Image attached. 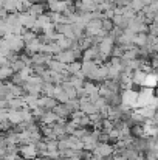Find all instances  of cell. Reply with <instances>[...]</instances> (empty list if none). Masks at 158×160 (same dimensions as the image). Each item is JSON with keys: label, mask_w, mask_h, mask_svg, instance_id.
<instances>
[{"label": "cell", "mask_w": 158, "mask_h": 160, "mask_svg": "<svg viewBox=\"0 0 158 160\" xmlns=\"http://www.w3.org/2000/svg\"><path fill=\"white\" fill-rule=\"evenodd\" d=\"M119 97H121V103L124 104H129L132 109L136 107V98H138V90L135 89H122L119 92Z\"/></svg>", "instance_id": "1"}, {"label": "cell", "mask_w": 158, "mask_h": 160, "mask_svg": "<svg viewBox=\"0 0 158 160\" xmlns=\"http://www.w3.org/2000/svg\"><path fill=\"white\" fill-rule=\"evenodd\" d=\"M113 151H115L113 149V145H110L108 142H105V143L98 142L96 148L92 152H93V156H98V157H110L113 154Z\"/></svg>", "instance_id": "2"}, {"label": "cell", "mask_w": 158, "mask_h": 160, "mask_svg": "<svg viewBox=\"0 0 158 160\" xmlns=\"http://www.w3.org/2000/svg\"><path fill=\"white\" fill-rule=\"evenodd\" d=\"M113 45H115V39L112 38V36H105L101 39V42L98 44V48H99V53L107 56V58H110V52H112V48H113Z\"/></svg>", "instance_id": "3"}, {"label": "cell", "mask_w": 158, "mask_h": 160, "mask_svg": "<svg viewBox=\"0 0 158 160\" xmlns=\"http://www.w3.org/2000/svg\"><path fill=\"white\" fill-rule=\"evenodd\" d=\"M19 154L25 159H34L37 156V149L34 143H26V145H20L19 146Z\"/></svg>", "instance_id": "4"}, {"label": "cell", "mask_w": 158, "mask_h": 160, "mask_svg": "<svg viewBox=\"0 0 158 160\" xmlns=\"http://www.w3.org/2000/svg\"><path fill=\"white\" fill-rule=\"evenodd\" d=\"M53 58L57 59V61L62 62V64H70V62L76 61V59H74V53H73L71 48H68V50H60L59 53H56Z\"/></svg>", "instance_id": "5"}, {"label": "cell", "mask_w": 158, "mask_h": 160, "mask_svg": "<svg viewBox=\"0 0 158 160\" xmlns=\"http://www.w3.org/2000/svg\"><path fill=\"white\" fill-rule=\"evenodd\" d=\"M34 22H36V17L34 16L28 14L26 11L25 12H19V23L22 27H25L26 30H31L34 27Z\"/></svg>", "instance_id": "6"}, {"label": "cell", "mask_w": 158, "mask_h": 160, "mask_svg": "<svg viewBox=\"0 0 158 160\" xmlns=\"http://www.w3.org/2000/svg\"><path fill=\"white\" fill-rule=\"evenodd\" d=\"M51 59H53V54H47V53H42V52L31 54V62L37 64V65H47Z\"/></svg>", "instance_id": "7"}, {"label": "cell", "mask_w": 158, "mask_h": 160, "mask_svg": "<svg viewBox=\"0 0 158 160\" xmlns=\"http://www.w3.org/2000/svg\"><path fill=\"white\" fill-rule=\"evenodd\" d=\"M57 104V101L53 98V97H47V95H41L37 98V106L44 107L45 110H51L53 107Z\"/></svg>", "instance_id": "8"}, {"label": "cell", "mask_w": 158, "mask_h": 160, "mask_svg": "<svg viewBox=\"0 0 158 160\" xmlns=\"http://www.w3.org/2000/svg\"><path fill=\"white\" fill-rule=\"evenodd\" d=\"M60 117H57L53 110H45L44 115L39 118V124H47V126H51L53 123H56Z\"/></svg>", "instance_id": "9"}, {"label": "cell", "mask_w": 158, "mask_h": 160, "mask_svg": "<svg viewBox=\"0 0 158 160\" xmlns=\"http://www.w3.org/2000/svg\"><path fill=\"white\" fill-rule=\"evenodd\" d=\"M45 9H47V3H42V2H36V3H31L30 5V8H28V14H31V16H34V17H37V16H41V14H44L45 12Z\"/></svg>", "instance_id": "10"}, {"label": "cell", "mask_w": 158, "mask_h": 160, "mask_svg": "<svg viewBox=\"0 0 158 160\" xmlns=\"http://www.w3.org/2000/svg\"><path fill=\"white\" fill-rule=\"evenodd\" d=\"M39 48H41V41H39L37 38H36L34 41H31V42L25 44V47H23L25 53L28 54V56H31V54L37 53V52H39Z\"/></svg>", "instance_id": "11"}, {"label": "cell", "mask_w": 158, "mask_h": 160, "mask_svg": "<svg viewBox=\"0 0 158 160\" xmlns=\"http://www.w3.org/2000/svg\"><path fill=\"white\" fill-rule=\"evenodd\" d=\"M47 68L51 70V72H60V73H64V72H67V64H62V62H59L57 59L53 58L51 61L47 64Z\"/></svg>", "instance_id": "12"}, {"label": "cell", "mask_w": 158, "mask_h": 160, "mask_svg": "<svg viewBox=\"0 0 158 160\" xmlns=\"http://www.w3.org/2000/svg\"><path fill=\"white\" fill-rule=\"evenodd\" d=\"M51 110L57 115V117H60V118H70V110L67 109L65 104H62V103H57Z\"/></svg>", "instance_id": "13"}, {"label": "cell", "mask_w": 158, "mask_h": 160, "mask_svg": "<svg viewBox=\"0 0 158 160\" xmlns=\"http://www.w3.org/2000/svg\"><path fill=\"white\" fill-rule=\"evenodd\" d=\"M112 23H113V27H118L121 30H126L127 28V23H129V19H126L122 14H118V16H113L112 17Z\"/></svg>", "instance_id": "14"}, {"label": "cell", "mask_w": 158, "mask_h": 160, "mask_svg": "<svg viewBox=\"0 0 158 160\" xmlns=\"http://www.w3.org/2000/svg\"><path fill=\"white\" fill-rule=\"evenodd\" d=\"M25 106V101L22 100V97H16L6 101V107L8 109H14V110H20L22 107Z\"/></svg>", "instance_id": "15"}, {"label": "cell", "mask_w": 158, "mask_h": 160, "mask_svg": "<svg viewBox=\"0 0 158 160\" xmlns=\"http://www.w3.org/2000/svg\"><path fill=\"white\" fill-rule=\"evenodd\" d=\"M84 90H85V93H87V97L89 95H92V93H98V89H99V84L98 82H95V81H84Z\"/></svg>", "instance_id": "16"}, {"label": "cell", "mask_w": 158, "mask_h": 160, "mask_svg": "<svg viewBox=\"0 0 158 160\" xmlns=\"http://www.w3.org/2000/svg\"><path fill=\"white\" fill-rule=\"evenodd\" d=\"M147 44V33L143 31V33H136L135 38H133V45L136 47H144Z\"/></svg>", "instance_id": "17"}, {"label": "cell", "mask_w": 158, "mask_h": 160, "mask_svg": "<svg viewBox=\"0 0 158 160\" xmlns=\"http://www.w3.org/2000/svg\"><path fill=\"white\" fill-rule=\"evenodd\" d=\"M121 58H122L124 61H132V59L138 58V47H136V45H133L132 48H129V50H124Z\"/></svg>", "instance_id": "18"}, {"label": "cell", "mask_w": 158, "mask_h": 160, "mask_svg": "<svg viewBox=\"0 0 158 160\" xmlns=\"http://www.w3.org/2000/svg\"><path fill=\"white\" fill-rule=\"evenodd\" d=\"M89 134H90V129H89V128H81V126H78V128L73 131V135L78 137L79 140H84Z\"/></svg>", "instance_id": "19"}, {"label": "cell", "mask_w": 158, "mask_h": 160, "mask_svg": "<svg viewBox=\"0 0 158 160\" xmlns=\"http://www.w3.org/2000/svg\"><path fill=\"white\" fill-rule=\"evenodd\" d=\"M20 38H22L23 44H28V42H31V41H34V39L37 38V33H34L33 30H26L25 33L20 34Z\"/></svg>", "instance_id": "20"}, {"label": "cell", "mask_w": 158, "mask_h": 160, "mask_svg": "<svg viewBox=\"0 0 158 160\" xmlns=\"http://www.w3.org/2000/svg\"><path fill=\"white\" fill-rule=\"evenodd\" d=\"M155 84H157V75H155V73L146 75V79H144L143 87H155Z\"/></svg>", "instance_id": "21"}, {"label": "cell", "mask_w": 158, "mask_h": 160, "mask_svg": "<svg viewBox=\"0 0 158 160\" xmlns=\"http://www.w3.org/2000/svg\"><path fill=\"white\" fill-rule=\"evenodd\" d=\"M84 81L85 79H82V78H78L76 75H71L70 76V79H68V82L74 87V89H79V87H82L84 86Z\"/></svg>", "instance_id": "22"}, {"label": "cell", "mask_w": 158, "mask_h": 160, "mask_svg": "<svg viewBox=\"0 0 158 160\" xmlns=\"http://www.w3.org/2000/svg\"><path fill=\"white\" fill-rule=\"evenodd\" d=\"M78 70H81V61H73V62L67 64V72H68V73L74 75Z\"/></svg>", "instance_id": "23"}, {"label": "cell", "mask_w": 158, "mask_h": 160, "mask_svg": "<svg viewBox=\"0 0 158 160\" xmlns=\"http://www.w3.org/2000/svg\"><path fill=\"white\" fill-rule=\"evenodd\" d=\"M16 0H3V6L2 8H5L8 12H16L17 11V8H16Z\"/></svg>", "instance_id": "24"}, {"label": "cell", "mask_w": 158, "mask_h": 160, "mask_svg": "<svg viewBox=\"0 0 158 160\" xmlns=\"http://www.w3.org/2000/svg\"><path fill=\"white\" fill-rule=\"evenodd\" d=\"M65 132H67V135H70V134H73V131L78 128V124L73 121V120H68V121H65Z\"/></svg>", "instance_id": "25"}, {"label": "cell", "mask_w": 158, "mask_h": 160, "mask_svg": "<svg viewBox=\"0 0 158 160\" xmlns=\"http://www.w3.org/2000/svg\"><path fill=\"white\" fill-rule=\"evenodd\" d=\"M129 6H130V8H132V9H133L135 12H140V11L143 9V6H144V3H143L141 0H132Z\"/></svg>", "instance_id": "26"}, {"label": "cell", "mask_w": 158, "mask_h": 160, "mask_svg": "<svg viewBox=\"0 0 158 160\" xmlns=\"http://www.w3.org/2000/svg\"><path fill=\"white\" fill-rule=\"evenodd\" d=\"M101 28L104 30V31H110L112 28H113V23H112V19H101Z\"/></svg>", "instance_id": "27"}, {"label": "cell", "mask_w": 158, "mask_h": 160, "mask_svg": "<svg viewBox=\"0 0 158 160\" xmlns=\"http://www.w3.org/2000/svg\"><path fill=\"white\" fill-rule=\"evenodd\" d=\"M45 143H47V151H57V138L45 140Z\"/></svg>", "instance_id": "28"}, {"label": "cell", "mask_w": 158, "mask_h": 160, "mask_svg": "<svg viewBox=\"0 0 158 160\" xmlns=\"http://www.w3.org/2000/svg\"><path fill=\"white\" fill-rule=\"evenodd\" d=\"M6 14H8V11H6L5 8H0V19H5Z\"/></svg>", "instance_id": "29"}, {"label": "cell", "mask_w": 158, "mask_h": 160, "mask_svg": "<svg viewBox=\"0 0 158 160\" xmlns=\"http://www.w3.org/2000/svg\"><path fill=\"white\" fill-rule=\"evenodd\" d=\"M96 5H103V3H105V0H93Z\"/></svg>", "instance_id": "30"}, {"label": "cell", "mask_w": 158, "mask_h": 160, "mask_svg": "<svg viewBox=\"0 0 158 160\" xmlns=\"http://www.w3.org/2000/svg\"><path fill=\"white\" fill-rule=\"evenodd\" d=\"M33 3H36V2H42V3H47V0H31Z\"/></svg>", "instance_id": "31"}, {"label": "cell", "mask_w": 158, "mask_h": 160, "mask_svg": "<svg viewBox=\"0 0 158 160\" xmlns=\"http://www.w3.org/2000/svg\"><path fill=\"white\" fill-rule=\"evenodd\" d=\"M2 6H3V0H0V8H2Z\"/></svg>", "instance_id": "32"}]
</instances>
